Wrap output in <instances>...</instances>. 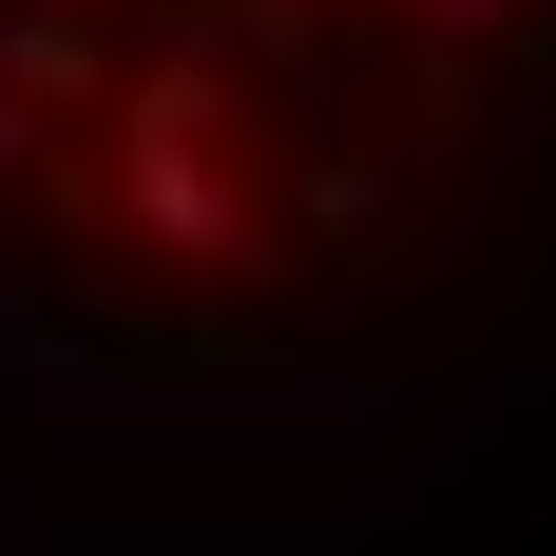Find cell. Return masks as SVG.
Instances as JSON below:
<instances>
[{
	"label": "cell",
	"instance_id": "cell-1",
	"mask_svg": "<svg viewBox=\"0 0 556 556\" xmlns=\"http://www.w3.org/2000/svg\"><path fill=\"white\" fill-rule=\"evenodd\" d=\"M403 20H442V39H500V20H518V0H403Z\"/></svg>",
	"mask_w": 556,
	"mask_h": 556
}]
</instances>
